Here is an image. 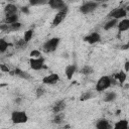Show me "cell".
<instances>
[{
	"mask_svg": "<svg viewBox=\"0 0 129 129\" xmlns=\"http://www.w3.org/2000/svg\"><path fill=\"white\" fill-rule=\"evenodd\" d=\"M59 42H60V38L59 37H51V38H48L42 44V49H43V51L48 52V53L49 52H53L57 48Z\"/></svg>",
	"mask_w": 129,
	"mask_h": 129,
	"instance_id": "cell-1",
	"label": "cell"
},
{
	"mask_svg": "<svg viewBox=\"0 0 129 129\" xmlns=\"http://www.w3.org/2000/svg\"><path fill=\"white\" fill-rule=\"evenodd\" d=\"M112 86V79L109 76H102L96 84V91L97 92H104L108 88Z\"/></svg>",
	"mask_w": 129,
	"mask_h": 129,
	"instance_id": "cell-2",
	"label": "cell"
},
{
	"mask_svg": "<svg viewBox=\"0 0 129 129\" xmlns=\"http://www.w3.org/2000/svg\"><path fill=\"white\" fill-rule=\"evenodd\" d=\"M11 121L14 124H23L28 121V116L25 111L14 110L11 113Z\"/></svg>",
	"mask_w": 129,
	"mask_h": 129,
	"instance_id": "cell-3",
	"label": "cell"
},
{
	"mask_svg": "<svg viewBox=\"0 0 129 129\" xmlns=\"http://www.w3.org/2000/svg\"><path fill=\"white\" fill-rule=\"evenodd\" d=\"M68 6L63 7L62 9L60 10H57V12L55 13V15L53 16V19H52V22H51V27H56L58 26L67 17V14H68Z\"/></svg>",
	"mask_w": 129,
	"mask_h": 129,
	"instance_id": "cell-4",
	"label": "cell"
},
{
	"mask_svg": "<svg viewBox=\"0 0 129 129\" xmlns=\"http://www.w3.org/2000/svg\"><path fill=\"white\" fill-rule=\"evenodd\" d=\"M29 66L31 68V70L33 71H41L43 69H45V59L43 56H39V57H30L29 59Z\"/></svg>",
	"mask_w": 129,
	"mask_h": 129,
	"instance_id": "cell-5",
	"label": "cell"
},
{
	"mask_svg": "<svg viewBox=\"0 0 129 129\" xmlns=\"http://www.w3.org/2000/svg\"><path fill=\"white\" fill-rule=\"evenodd\" d=\"M99 4L95 1H87L80 6V12L83 14H89L98 8Z\"/></svg>",
	"mask_w": 129,
	"mask_h": 129,
	"instance_id": "cell-6",
	"label": "cell"
},
{
	"mask_svg": "<svg viewBox=\"0 0 129 129\" xmlns=\"http://www.w3.org/2000/svg\"><path fill=\"white\" fill-rule=\"evenodd\" d=\"M127 16V10L125 8H115L113 10H111L108 14V17L109 18H113V19H117V20H120V19H123Z\"/></svg>",
	"mask_w": 129,
	"mask_h": 129,
	"instance_id": "cell-7",
	"label": "cell"
},
{
	"mask_svg": "<svg viewBox=\"0 0 129 129\" xmlns=\"http://www.w3.org/2000/svg\"><path fill=\"white\" fill-rule=\"evenodd\" d=\"M59 82V76L56 74V73H51L47 76H45L43 79H42V83L44 85H55Z\"/></svg>",
	"mask_w": 129,
	"mask_h": 129,
	"instance_id": "cell-8",
	"label": "cell"
},
{
	"mask_svg": "<svg viewBox=\"0 0 129 129\" xmlns=\"http://www.w3.org/2000/svg\"><path fill=\"white\" fill-rule=\"evenodd\" d=\"M84 41L89 43V44H95L97 42H100L101 41V35L99 32H91L89 33L88 35H86L84 37Z\"/></svg>",
	"mask_w": 129,
	"mask_h": 129,
	"instance_id": "cell-9",
	"label": "cell"
},
{
	"mask_svg": "<svg viewBox=\"0 0 129 129\" xmlns=\"http://www.w3.org/2000/svg\"><path fill=\"white\" fill-rule=\"evenodd\" d=\"M111 79H112V85L116 84V82H118L122 86L124 84V82L126 81V79H127V73H125L123 71L118 72L115 75H113V78H111Z\"/></svg>",
	"mask_w": 129,
	"mask_h": 129,
	"instance_id": "cell-10",
	"label": "cell"
},
{
	"mask_svg": "<svg viewBox=\"0 0 129 129\" xmlns=\"http://www.w3.org/2000/svg\"><path fill=\"white\" fill-rule=\"evenodd\" d=\"M67 107V103L64 100H58L56 102L53 103L52 107H51V111L53 114H56V113H59V112H62Z\"/></svg>",
	"mask_w": 129,
	"mask_h": 129,
	"instance_id": "cell-11",
	"label": "cell"
},
{
	"mask_svg": "<svg viewBox=\"0 0 129 129\" xmlns=\"http://www.w3.org/2000/svg\"><path fill=\"white\" fill-rule=\"evenodd\" d=\"M47 4L51 9H55V10H60L67 6L63 0H47Z\"/></svg>",
	"mask_w": 129,
	"mask_h": 129,
	"instance_id": "cell-12",
	"label": "cell"
},
{
	"mask_svg": "<svg viewBox=\"0 0 129 129\" xmlns=\"http://www.w3.org/2000/svg\"><path fill=\"white\" fill-rule=\"evenodd\" d=\"M117 28H118V32L121 33V32H124V31H127L129 29V19L128 18H123L121 19L120 21H118L117 23Z\"/></svg>",
	"mask_w": 129,
	"mask_h": 129,
	"instance_id": "cell-13",
	"label": "cell"
},
{
	"mask_svg": "<svg viewBox=\"0 0 129 129\" xmlns=\"http://www.w3.org/2000/svg\"><path fill=\"white\" fill-rule=\"evenodd\" d=\"M77 72V66L76 64H68L64 68V75L68 80H72L74 75Z\"/></svg>",
	"mask_w": 129,
	"mask_h": 129,
	"instance_id": "cell-14",
	"label": "cell"
},
{
	"mask_svg": "<svg viewBox=\"0 0 129 129\" xmlns=\"http://www.w3.org/2000/svg\"><path fill=\"white\" fill-rule=\"evenodd\" d=\"M18 12V7L13 4V3H8L4 7V14L5 15H11V14H16Z\"/></svg>",
	"mask_w": 129,
	"mask_h": 129,
	"instance_id": "cell-15",
	"label": "cell"
},
{
	"mask_svg": "<svg viewBox=\"0 0 129 129\" xmlns=\"http://www.w3.org/2000/svg\"><path fill=\"white\" fill-rule=\"evenodd\" d=\"M96 127L98 129H111L112 125L109 123V121L105 118H101L96 122Z\"/></svg>",
	"mask_w": 129,
	"mask_h": 129,
	"instance_id": "cell-16",
	"label": "cell"
},
{
	"mask_svg": "<svg viewBox=\"0 0 129 129\" xmlns=\"http://www.w3.org/2000/svg\"><path fill=\"white\" fill-rule=\"evenodd\" d=\"M19 19V16L18 14H11V15H5V18H4V23L6 24H12L14 22H17Z\"/></svg>",
	"mask_w": 129,
	"mask_h": 129,
	"instance_id": "cell-17",
	"label": "cell"
},
{
	"mask_svg": "<svg viewBox=\"0 0 129 129\" xmlns=\"http://www.w3.org/2000/svg\"><path fill=\"white\" fill-rule=\"evenodd\" d=\"M113 127L116 128V129H128L129 123H128V121H127L126 119H122V120L116 122Z\"/></svg>",
	"mask_w": 129,
	"mask_h": 129,
	"instance_id": "cell-18",
	"label": "cell"
},
{
	"mask_svg": "<svg viewBox=\"0 0 129 129\" xmlns=\"http://www.w3.org/2000/svg\"><path fill=\"white\" fill-rule=\"evenodd\" d=\"M116 98H117V94H116L115 92L111 91V92H106V93H105L103 100H104L105 102H113V101L116 100Z\"/></svg>",
	"mask_w": 129,
	"mask_h": 129,
	"instance_id": "cell-19",
	"label": "cell"
},
{
	"mask_svg": "<svg viewBox=\"0 0 129 129\" xmlns=\"http://www.w3.org/2000/svg\"><path fill=\"white\" fill-rule=\"evenodd\" d=\"M118 23V20L117 19H113V18H110V20H108L105 24H104V29L105 30H110L112 28H114Z\"/></svg>",
	"mask_w": 129,
	"mask_h": 129,
	"instance_id": "cell-20",
	"label": "cell"
},
{
	"mask_svg": "<svg viewBox=\"0 0 129 129\" xmlns=\"http://www.w3.org/2000/svg\"><path fill=\"white\" fill-rule=\"evenodd\" d=\"M64 119V114L62 112H59V113H56L54 114V117L52 119V123L54 124H60Z\"/></svg>",
	"mask_w": 129,
	"mask_h": 129,
	"instance_id": "cell-21",
	"label": "cell"
},
{
	"mask_svg": "<svg viewBox=\"0 0 129 129\" xmlns=\"http://www.w3.org/2000/svg\"><path fill=\"white\" fill-rule=\"evenodd\" d=\"M80 73H81L82 75H84V76H90V75H92V74L94 73V70H93V68L90 67V66H85V67H83V68L80 70Z\"/></svg>",
	"mask_w": 129,
	"mask_h": 129,
	"instance_id": "cell-22",
	"label": "cell"
},
{
	"mask_svg": "<svg viewBox=\"0 0 129 129\" xmlns=\"http://www.w3.org/2000/svg\"><path fill=\"white\" fill-rule=\"evenodd\" d=\"M9 46H10V44H9L5 39L0 38V53L5 52V51L8 49Z\"/></svg>",
	"mask_w": 129,
	"mask_h": 129,
	"instance_id": "cell-23",
	"label": "cell"
},
{
	"mask_svg": "<svg viewBox=\"0 0 129 129\" xmlns=\"http://www.w3.org/2000/svg\"><path fill=\"white\" fill-rule=\"evenodd\" d=\"M26 45H27V42H26L23 38H22V39H17V40L14 42V46H15V48H18V49L24 48Z\"/></svg>",
	"mask_w": 129,
	"mask_h": 129,
	"instance_id": "cell-24",
	"label": "cell"
},
{
	"mask_svg": "<svg viewBox=\"0 0 129 129\" xmlns=\"http://www.w3.org/2000/svg\"><path fill=\"white\" fill-rule=\"evenodd\" d=\"M30 6H40L47 4V0H28Z\"/></svg>",
	"mask_w": 129,
	"mask_h": 129,
	"instance_id": "cell-25",
	"label": "cell"
},
{
	"mask_svg": "<svg viewBox=\"0 0 129 129\" xmlns=\"http://www.w3.org/2000/svg\"><path fill=\"white\" fill-rule=\"evenodd\" d=\"M32 36H33V30L32 29H28V30H26L25 32H24V35H23V39L28 43L30 40H31V38H32Z\"/></svg>",
	"mask_w": 129,
	"mask_h": 129,
	"instance_id": "cell-26",
	"label": "cell"
},
{
	"mask_svg": "<svg viewBox=\"0 0 129 129\" xmlns=\"http://www.w3.org/2000/svg\"><path fill=\"white\" fill-rule=\"evenodd\" d=\"M8 25H9V31H17V30H19V29L21 28V26H22V24H21L19 21L14 22V23H12V24H8Z\"/></svg>",
	"mask_w": 129,
	"mask_h": 129,
	"instance_id": "cell-27",
	"label": "cell"
},
{
	"mask_svg": "<svg viewBox=\"0 0 129 129\" xmlns=\"http://www.w3.org/2000/svg\"><path fill=\"white\" fill-rule=\"evenodd\" d=\"M92 98H93L92 92H85V93H83V94L81 95L80 100H81V101H87V100H90V99H92Z\"/></svg>",
	"mask_w": 129,
	"mask_h": 129,
	"instance_id": "cell-28",
	"label": "cell"
},
{
	"mask_svg": "<svg viewBox=\"0 0 129 129\" xmlns=\"http://www.w3.org/2000/svg\"><path fill=\"white\" fill-rule=\"evenodd\" d=\"M30 57H39V56H42L41 55V52L38 50V49H33L30 51Z\"/></svg>",
	"mask_w": 129,
	"mask_h": 129,
	"instance_id": "cell-29",
	"label": "cell"
},
{
	"mask_svg": "<svg viewBox=\"0 0 129 129\" xmlns=\"http://www.w3.org/2000/svg\"><path fill=\"white\" fill-rule=\"evenodd\" d=\"M44 93H45V89H44L43 87H38V88L36 89V96H37V97H41Z\"/></svg>",
	"mask_w": 129,
	"mask_h": 129,
	"instance_id": "cell-30",
	"label": "cell"
},
{
	"mask_svg": "<svg viewBox=\"0 0 129 129\" xmlns=\"http://www.w3.org/2000/svg\"><path fill=\"white\" fill-rule=\"evenodd\" d=\"M0 70H1L2 72H5V73H9V72H10V69H9L6 64H4V63L0 64Z\"/></svg>",
	"mask_w": 129,
	"mask_h": 129,
	"instance_id": "cell-31",
	"label": "cell"
},
{
	"mask_svg": "<svg viewBox=\"0 0 129 129\" xmlns=\"http://www.w3.org/2000/svg\"><path fill=\"white\" fill-rule=\"evenodd\" d=\"M21 11H22L23 13H26V14H28V13H29L28 7H26V6H25V7H22V8H21Z\"/></svg>",
	"mask_w": 129,
	"mask_h": 129,
	"instance_id": "cell-32",
	"label": "cell"
},
{
	"mask_svg": "<svg viewBox=\"0 0 129 129\" xmlns=\"http://www.w3.org/2000/svg\"><path fill=\"white\" fill-rule=\"evenodd\" d=\"M128 71H129V62L126 61L125 62V73H128Z\"/></svg>",
	"mask_w": 129,
	"mask_h": 129,
	"instance_id": "cell-33",
	"label": "cell"
},
{
	"mask_svg": "<svg viewBox=\"0 0 129 129\" xmlns=\"http://www.w3.org/2000/svg\"><path fill=\"white\" fill-rule=\"evenodd\" d=\"M95 2H97L98 4H100V3H105V2H107V1H109V0H94Z\"/></svg>",
	"mask_w": 129,
	"mask_h": 129,
	"instance_id": "cell-34",
	"label": "cell"
},
{
	"mask_svg": "<svg viewBox=\"0 0 129 129\" xmlns=\"http://www.w3.org/2000/svg\"><path fill=\"white\" fill-rule=\"evenodd\" d=\"M129 47V45H128V43H126L125 45H121V49H127Z\"/></svg>",
	"mask_w": 129,
	"mask_h": 129,
	"instance_id": "cell-35",
	"label": "cell"
}]
</instances>
